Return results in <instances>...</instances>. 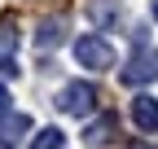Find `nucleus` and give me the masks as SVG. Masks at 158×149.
<instances>
[{
	"instance_id": "9",
	"label": "nucleus",
	"mask_w": 158,
	"mask_h": 149,
	"mask_svg": "<svg viewBox=\"0 0 158 149\" xmlns=\"http://www.w3.org/2000/svg\"><path fill=\"white\" fill-rule=\"evenodd\" d=\"M88 18L97 22V31H110V26H118L123 9H118L114 0H92V5H88Z\"/></svg>"
},
{
	"instance_id": "6",
	"label": "nucleus",
	"mask_w": 158,
	"mask_h": 149,
	"mask_svg": "<svg viewBox=\"0 0 158 149\" xmlns=\"http://www.w3.org/2000/svg\"><path fill=\"white\" fill-rule=\"evenodd\" d=\"M132 119L141 132H158V101L149 97V92H141V97H132Z\"/></svg>"
},
{
	"instance_id": "3",
	"label": "nucleus",
	"mask_w": 158,
	"mask_h": 149,
	"mask_svg": "<svg viewBox=\"0 0 158 149\" xmlns=\"http://www.w3.org/2000/svg\"><path fill=\"white\" fill-rule=\"evenodd\" d=\"M118 79L132 83V88L154 83V79H158V48H154V44H136V53L127 57V66H123V74H118Z\"/></svg>"
},
{
	"instance_id": "2",
	"label": "nucleus",
	"mask_w": 158,
	"mask_h": 149,
	"mask_svg": "<svg viewBox=\"0 0 158 149\" xmlns=\"http://www.w3.org/2000/svg\"><path fill=\"white\" fill-rule=\"evenodd\" d=\"M75 62L84 70H110L114 66V48L106 35H79L75 40Z\"/></svg>"
},
{
	"instance_id": "5",
	"label": "nucleus",
	"mask_w": 158,
	"mask_h": 149,
	"mask_svg": "<svg viewBox=\"0 0 158 149\" xmlns=\"http://www.w3.org/2000/svg\"><path fill=\"white\" fill-rule=\"evenodd\" d=\"M27 132H31V119L27 114H9V110L0 114V149H18Z\"/></svg>"
},
{
	"instance_id": "10",
	"label": "nucleus",
	"mask_w": 158,
	"mask_h": 149,
	"mask_svg": "<svg viewBox=\"0 0 158 149\" xmlns=\"http://www.w3.org/2000/svg\"><path fill=\"white\" fill-rule=\"evenodd\" d=\"M31 149H66V136L57 132V127H44V132H35Z\"/></svg>"
},
{
	"instance_id": "4",
	"label": "nucleus",
	"mask_w": 158,
	"mask_h": 149,
	"mask_svg": "<svg viewBox=\"0 0 158 149\" xmlns=\"http://www.w3.org/2000/svg\"><path fill=\"white\" fill-rule=\"evenodd\" d=\"M110 140H118V114H97L92 123H84V145L101 149Z\"/></svg>"
},
{
	"instance_id": "11",
	"label": "nucleus",
	"mask_w": 158,
	"mask_h": 149,
	"mask_svg": "<svg viewBox=\"0 0 158 149\" xmlns=\"http://www.w3.org/2000/svg\"><path fill=\"white\" fill-rule=\"evenodd\" d=\"M5 110H9V92L0 88V114H5Z\"/></svg>"
},
{
	"instance_id": "8",
	"label": "nucleus",
	"mask_w": 158,
	"mask_h": 149,
	"mask_svg": "<svg viewBox=\"0 0 158 149\" xmlns=\"http://www.w3.org/2000/svg\"><path fill=\"white\" fill-rule=\"evenodd\" d=\"M0 70L18 74V31H13V22L0 26Z\"/></svg>"
},
{
	"instance_id": "1",
	"label": "nucleus",
	"mask_w": 158,
	"mask_h": 149,
	"mask_svg": "<svg viewBox=\"0 0 158 149\" xmlns=\"http://www.w3.org/2000/svg\"><path fill=\"white\" fill-rule=\"evenodd\" d=\"M97 101H101V92H97L92 83H84V79L62 83V88H57V97H53V105L62 110V114H70V119H88L92 110H97Z\"/></svg>"
},
{
	"instance_id": "12",
	"label": "nucleus",
	"mask_w": 158,
	"mask_h": 149,
	"mask_svg": "<svg viewBox=\"0 0 158 149\" xmlns=\"http://www.w3.org/2000/svg\"><path fill=\"white\" fill-rule=\"evenodd\" d=\"M149 13H154V22H158V0H149Z\"/></svg>"
},
{
	"instance_id": "13",
	"label": "nucleus",
	"mask_w": 158,
	"mask_h": 149,
	"mask_svg": "<svg viewBox=\"0 0 158 149\" xmlns=\"http://www.w3.org/2000/svg\"><path fill=\"white\" fill-rule=\"evenodd\" d=\"M136 149H158V145H136Z\"/></svg>"
},
{
	"instance_id": "7",
	"label": "nucleus",
	"mask_w": 158,
	"mask_h": 149,
	"mask_svg": "<svg viewBox=\"0 0 158 149\" xmlns=\"http://www.w3.org/2000/svg\"><path fill=\"white\" fill-rule=\"evenodd\" d=\"M62 40H66V18H44V22L35 26V48H48L53 53Z\"/></svg>"
}]
</instances>
